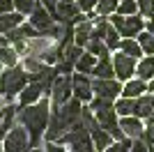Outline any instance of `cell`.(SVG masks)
I'll return each instance as SVG.
<instances>
[{
    "mask_svg": "<svg viewBox=\"0 0 154 152\" xmlns=\"http://www.w3.org/2000/svg\"><path fill=\"white\" fill-rule=\"evenodd\" d=\"M16 120L28 129V134H30V145L37 147L42 134L48 129V120H51V101H48V99H39L37 104L21 106L19 113H16Z\"/></svg>",
    "mask_w": 154,
    "mask_h": 152,
    "instance_id": "obj_1",
    "label": "cell"
},
{
    "mask_svg": "<svg viewBox=\"0 0 154 152\" xmlns=\"http://www.w3.org/2000/svg\"><path fill=\"white\" fill-rule=\"evenodd\" d=\"M83 101L81 99H69L64 106L60 108H53L51 113V120H48V129H46V138L51 141H58L60 136H64L67 131H71V127L76 125L81 120V115H83V106H81Z\"/></svg>",
    "mask_w": 154,
    "mask_h": 152,
    "instance_id": "obj_2",
    "label": "cell"
},
{
    "mask_svg": "<svg viewBox=\"0 0 154 152\" xmlns=\"http://www.w3.org/2000/svg\"><path fill=\"white\" fill-rule=\"evenodd\" d=\"M28 81H30V76L26 74V69L9 67V69L2 71V76H0V92H2V97H5L7 101H12V97L23 92Z\"/></svg>",
    "mask_w": 154,
    "mask_h": 152,
    "instance_id": "obj_3",
    "label": "cell"
},
{
    "mask_svg": "<svg viewBox=\"0 0 154 152\" xmlns=\"http://www.w3.org/2000/svg\"><path fill=\"white\" fill-rule=\"evenodd\" d=\"M71 95H74V76H69V74L58 76L55 83H53V88H51V104H53V108L64 106V104L71 99Z\"/></svg>",
    "mask_w": 154,
    "mask_h": 152,
    "instance_id": "obj_4",
    "label": "cell"
},
{
    "mask_svg": "<svg viewBox=\"0 0 154 152\" xmlns=\"http://www.w3.org/2000/svg\"><path fill=\"white\" fill-rule=\"evenodd\" d=\"M94 118H97V122L101 125V129H106V131H108L115 141L127 138V136H124V131L120 129V122H117V111H115V106H110V108H101V111H94Z\"/></svg>",
    "mask_w": 154,
    "mask_h": 152,
    "instance_id": "obj_5",
    "label": "cell"
},
{
    "mask_svg": "<svg viewBox=\"0 0 154 152\" xmlns=\"http://www.w3.org/2000/svg\"><path fill=\"white\" fill-rule=\"evenodd\" d=\"M2 147H5V152H28V147H32L28 129L23 125H16L12 131L5 136V145Z\"/></svg>",
    "mask_w": 154,
    "mask_h": 152,
    "instance_id": "obj_6",
    "label": "cell"
},
{
    "mask_svg": "<svg viewBox=\"0 0 154 152\" xmlns=\"http://www.w3.org/2000/svg\"><path fill=\"white\" fill-rule=\"evenodd\" d=\"M110 23L117 28V32H120L122 37H136V35H140L143 28H145V23H143V19L138 16V14H134V16L115 14V16L110 19Z\"/></svg>",
    "mask_w": 154,
    "mask_h": 152,
    "instance_id": "obj_7",
    "label": "cell"
},
{
    "mask_svg": "<svg viewBox=\"0 0 154 152\" xmlns=\"http://www.w3.org/2000/svg\"><path fill=\"white\" fill-rule=\"evenodd\" d=\"M113 67H115V78L117 81H131V76L136 74V58H131V55H127V53H115L113 55Z\"/></svg>",
    "mask_w": 154,
    "mask_h": 152,
    "instance_id": "obj_8",
    "label": "cell"
},
{
    "mask_svg": "<svg viewBox=\"0 0 154 152\" xmlns=\"http://www.w3.org/2000/svg\"><path fill=\"white\" fill-rule=\"evenodd\" d=\"M92 90H94L97 97H103V99H110V101H115L122 95V85L115 78H94L92 81Z\"/></svg>",
    "mask_w": 154,
    "mask_h": 152,
    "instance_id": "obj_9",
    "label": "cell"
},
{
    "mask_svg": "<svg viewBox=\"0 0 154 152\" xmlns=\"http://www.w3.org/2000/svg\"><path fill=\"white\" fill-rule=\"evenodd\" d=\"M74 97H76V99H81L83 104H85V101H92V99H94L92 81H90L85 74H81V71L74 76Z\"/></svg>",
    "mask_w": 154,
    "mask_h": 152,
    "instance_id": "obj_10",
    "label": "cell"
},
{
    "mask_svg": "<svg viewBox=\"0 0 154 152\" xmlns=\"http://www.w3.org/2000/svg\"><path fill=\"white\" fill-rule=\"evenodd\" d=\"M120 129H122L124 136L131 138V141L143 138V131H145L140 118H136V115H127V118H122V120H120Z\"/></svg>",
    "mask_w": 154,
    "mask_h": 152,
    "instance_id": "obj_11",
    "label": "cell"
},
{
    "mask_svg": "<svg viewBox=\"0 0 154 152\" xmlns=\"http://www.w3.org/2000/svg\"><path fill=\"white\" fill-rule=\"evenodd\" d=\"M90 134H92V143H94L97 152H106L110 145H113V143H115V138H113V136H110L106 129H101V125L92 127Z\"/></svg>",
    "mask_w": 154,
    "mask_h": 152,
    "instance_id": "obj_12",
    "label": "cell"
},
{
    "mask_svg": "<svg viewBox=\"0 0 154 152\" xmlns=\"http://www.w3.org/2000/svg\"><path fill=\"white\" fill-rule=\"evenodd\" d=\"M42 92H46L44 85L37 81H30V85L28 88H23V92H21V106H30V104H37L39 99H42Z\"/></svg>",
    "mask_w": 154,
    "mask_h": 152,
    "instance_id": "obj_13",
    "label": "cell"
},
{
    "mask_svg": "<svg viewBox=\"0 0 154 152\" xmlns=\"http://www.w3.org/2000/svg\"><path fill=\"white\" fill-rule=\"evenodd\" d=\"M147 90V81H143V78H136V81H127L122 88V97H129V99H138L143 97Z\"/></svg>",
    "mask_w": 154,
    "mask_h": 152,
    "instance_id": "obj_14",
    "label": "cell"
},
{
    "mask_svg": "<svg viewBox=\"0 0 154 152\" xmlns=\"http://www.w3.org/2000/svg\"><path fill=\"white\" fill-rule=\"evenodd\" d=\"M92 74H94V78H115L113 60H110V58H99V62L94 65Z\"/></svg>",
    "mask_w": 154,
    "mask_h": 152,
    "instance_id": "obj_15",
    "label": "cell"
},
{
    "mask_svg": "<svg viewBox=\"0 0 154 152\" xmlns=\"http://www.w3.org/2000/svg\"><path fill=\"white\" fill-rule=\"evenodd\" d=\"M92 30H94V25H92L90 21H81V23L76 25V30H74V42H76L78 46H85L92 37Z\"/></svg>",
    "mask_w": 154,
    "mask_h": 152,
    "instance_id": "obj_16",
    "label": "cell"
},
{
    "mask_svg": "<svg viewBox=\"0 0 154 152\" xmlns=\"http://www.w3.org/2000/svg\"><path fill=\"white\" fill-rule=\"evenodd\" d=\"M21 23H23V14L21 12H16V14H12V12L0 14V32H9V30H14V28H19Z\"/></svg>",
    "mask_w": 154,
    "mask_h": 152,
    "instance_id": "obj_17",
    "label": "cell"
},
{
    "mask_svg": "<svg viewBox=\"0 0 154 152\" xmlns=\"http://www.w3.org/2000/svg\"><path fill=\"white\" fill-rule=\"evenodd\" d=\"M154 113V104H152V95H143V97H138L136 99V111H134V115L136 118H147V115H152Z\"/></svg>",
    "mask_w": 154,
    "mask_h": 152,
    "instance_id": "obj_18",
    "label": "cell"
},
{
    "mask_svg": "<svg viewBox=\"0 0 154 152\" xmlns=\"http://www.w3.org/2000/svg\"><path fill=\"white\" fill-rule=\"evenodd\" d=\"M136 74H138V78H143V81H152L154 78V55L143 58L140 62H138V67H136Z\"/></svg>",
    "mask_w": 154,
    "mask_h": 152,
    "instance_id": "obj_19",
    "label": "cell"
},
{
    "mask_svg": "<svg viewBox=\"0 0 154 152\" xmlns=\"http://www.w3.org/2000/svg\"><path fill=\"white\" fill-rule=\"evenodd\" d=\"M120 51L127 53V55H131V58H140L143 55L140 44H138V39H134V37H124L122 42H120Z\"/></svg>",
    "mask_w": 154,
    "mask_h": 152,
    "instance_id": "obj_20",
    "label": "cell"
},
{
    "mask_svg": "<svg viewBox=\"0 0 154 152\" xmlns=\"http://www.w3.org/2000/svg\"><path fill=\"white\" fill-rule=\"evenodd\" d=\"M85 49H88V53H92V55H97V58H110L108 55V46H106L103 39H94L92 37L90 42L85 44Z\"/></svg>",
    "mask_w": 154,
    "mask_h": 152,
    "instance_id": "obj_21",
    "label": "cell"
},
{
    "mask_svg": "<svg viewBox=\"0 0 154 152\" xmlns=\"http://www.w3.org/2000/svg\"><path fill=\"white\" fill-rule=\"evenodd\" d=\"M94 65H97V55H92V53H88V51H85L83 55L78 58V62H76V69L81 71V74H92Z\"/></svg>",
    "mask_w": 154,
    "mask_h": 152,
    "instance_id": "obj_22",
    "label": "cell"
},
{
    "mask_svg": "<svg viewBox=\"0 0 154 152\" xmlns=\"http://www.w3.org/2000/svg\"><path fill=\"white\" fill-rule=\"evenodd\" d=\"M115 111H117V115H122V118H127V115H134V111H136V99H129V97L117 99Z\"/></svg>",
    "mask_w": 154,
    "mask_h": 152,
    "instance_id": "obj_23",
    "label": "cell"
},
{
    "mask_svg": "<svg viewBox=\"0 0 154 152\" xmlns=\"http://www.w3.org/2000/svg\"><path fill=\"white\" fill-rule=\"evenodd\" d=\"M117 5H120L117 0H99L94 9H97L99 16H110L113 12H117Z\"/></svg>",
    "mask_w": 154,
    "mask_h": 152,
    "instance_id": "obj_24",
    "label": "cell"
},
{
    "mask_svg": "<svg viewBox=\"0 0 154 152\" xmlns=\"http://www.w3.org/2000/svg\"><path fill=\"white\" fill-rule=\"evenodd\" d=\"M138 44H140L143 53H147V55H154V35L152 32H140L138 35Z\"/></svg>",
    "mask_w": 154,
    "mask_h": 152,
    "instance_id": "obj_25",
    "label": "cell"
},
{
    "mask_svg": "<svg viewBox=\"0 0 154 152\" xmlns=\"http://www.w3.org/2000/svg\"><path fill=\"white\" fill-rule=\"evenodd\" d=\"M103 42H106V46H108V49H120V32H117V28H115L113 23H108V30H106Z\"/></svg>",
    "mask_w": 154,
    "mask_h": 152,
    "instance_id": "obj_26",
    "label": "cell"
},
{
    "mask_svg": "<svg viewBox=\"0 0 154 152\" xmlns=\"http://www.w3.org/2000/svg\"><path fill=\"white\" fill-rule=\"evenodd\" d=\"M136 12H138V0H120L117 14H122V16H134Z\"/></svg>",
    "mask_w": 154,
    "mask_h": 152,
    "instance_id": "obj_27",
    "label": "cell"
},
{
    "mask_svg": "<svg viewBox=\"0 0 154 152\" xmlns=\"http://www.w3.org/2000/svg\"><path fill=\"white\" fill-rule=\"evenodd\" d=\"M16 51L14 49H9V46H2L0 49V62L2 65H7V67H16Z\"/></svg>",
    "mask_w": 154,
    "mask_h": 152,
    "instance_id": "obj_28",
    "label": "cell"
},
{
    "mask_svg": "<svg viewBox=\"0 0 154 152\" xmlns=\"http://www.w3.org/2000/svg\"><path fill=\"white\" fill-rule=\"evenodd\" d=\"M39 0H14V7H16V12L21 14H32L37 9Z\"/></svg>",
    "mask_w": 154,
    "mask_h": 152,
    "instance_id": "obj_29",
    "label": "cell"
},
{
    "mask_svg": "<svg viewBox=\"0 0 154 152\" xmlns=\"http://www.w3.org/2000/svg\"><path fill=\"white\" fill-rule=\"evenodd\" d=\"M106 152H131V138L115 141V143H113V145H110Z\"/></svg>",
    "mask_w": 154,
    "mask_h": 152,
    "instance_id": "obj_30",
    "label": "cell"
},
{
    "mask_svg": "<svg viewBox=\"0 0 154 152\" xmlns=\"http://www.w3.org/2000/svg\"><path fill=\"white\" fill-rule=\"evenodd\" d=\"M113 106V101L110 99H103V97H94V99L90 101V108L92 111H101V108H110Z\"/></svg>",
    "mask_w": 154,
    "mask_h": 152,
    "instance_id": "obj_31",
    "label": "cell"
},
{
    "mask_svg": "<svg viewBox=\"0 0 154 152\" xmlns=\"http://www.w3.org/2000/svg\"><path fill=\"white\" fill-rule=\"evenodd\" d=\"M131 152H149V145L143 138H136L131 141Z\"/></svg>",
    "mask_w": 154,
    "mask_h": 152,
    "instance_id": "obj_32",
    "label": "cell"
},
{
    "mask_svg": "<svg viewBox=\"0 0 154 152\" xmlns=\"http://www.w3.org/2000/svg\"><path fill=\"white\" fill-rule=\"evenodd\" d=\"M143 141H145L149 147H154V125L145 127V131H143Z\"/></svg>",
    "mask_w": 154,
    "mask_h": 152,
    "instance_id": "obj_33",
    "label": "cell"
},
{
    "mask_svg": "<svg viewBox=\"0 0 154 152\" xmlns=\"http://www.w3.org/2000/svg\"><path fill=\"white\" fill-rule=\"evenodd\" d=\"M97 2L99 0H78V7H81V12H90L97 7Z\"/></svg>",
    "mask_w": 154,
    "mask_h": 152,
    "instance_id": "obj_34",
    "label": "cell"
},
{
    "mask_svg": "<svg viewBox=\"0 0 154 152\" xmlns=\"http://www.w3.org/2000/svg\"><path fill=\"white\" fill-rule=\"evenodd\" d=\"M14 7V0H0V14H7Z\"/></svg>",
    "mask_w": 154,
    "mask_h": 152,
    "instance_id": "obj_35",
    "label": "cell"
},
{
    "mask_svg": "<svg viewBox=\"0 0 154 152\" xmlns=\"http://www.w3.org/2000/svg\"><path fill=\"white\" fill-rule=\"evenodd\" d=\"M46 152H64V150L60 145H55V143H48V145H46Z\"/></svg>",
    "mask_w": 154,
    "mask_h": 152,
    "instance_id": "obj_36",
    "label": "cell"
},
{
    "mask_svg": "<svg viewBox=\"0 0 154 152\" xmlns=\"http://www.w3.org/2000/svg\"><path fill=\"white\" fill-rule=\"evenodd\" d=\"M145 25H147V32H152V35H154V16H152V19H149Z\"/></svg>",
    "mask_w": 154,
    "mask_h": 152,
    "instance_id": "obj_37",
    "label": "cell"
},
{
    "mask_svg": "<svg viewBox=\"0 0 154 152\" xmlns=\"http://www.w3.org/2000/svg\"><path fill=\"white\" fill-rule=\"evenodd\" d=\"M145 122H147V125H154V113L147 115V118H145Z\"/></svg>",
    "mask_w": 154,
    "mask_h": 152,
    "instance_id": "obj_38",
    "label": "cell"
},
{
    "mask_svg": "<svg viewBox=\"0 0 154 152\" xmlns=\"http://www.w3.org/2000/svg\"><path fill=\"white\" fill-rule=\"evenodd\" d=\"M2 46H7V37H2V35H0V49H2Z\"/></svg>",
    "mask_w": 154,
    "mask_h": 152,
    "instance_id": "obj_39",
    "label": "cell"
},
{
    "mask_svg": "<svg viewBox=\"0 0 154 152\" xmlns=\"http://www.w3.org/2000/svg\"><path fill=\"white\" fill-rule=\"evenodd\" d=\"M147 90H149V92H154V78H152V81L147 83Z\"/></svg>",
    "mask_w": 154,
    "mask_h": 152,
    "instance_id": "obj_40",
    "label": "cell"
},
{
    "mask_svg": "<svg viewBox=\"0 0 154 152\" xmlns=\"http://www.w3.org/2000/svg\"><path fill=\"white\" fill-rule=\"evenodd\" d=\"M152 104H154V92H152Z\"/></svg>",
    "mask_w": 154,
    "mask_h": 152,
    "instance_id": "obj_41",
    "label": "cell"
},
{
    "mask_svg": "<svg viewBox=\"0 0 154 152\" xmlns=\"http://www.w3.org/2000/svg\"><path fill=\"white\" fill-rule=\"evenodd\" d=\"M64 2H74V0H64Z\"/></svg>",
    "mask_w": 154,
    "mask_h": 152,
    "instance_id": "obj_42",
    "label": "cell"
},
{
    "mask_svg": "<svg viewBox=\"0 0 154 152\" xmlns=\"http://www.w3.org/2000/svg\"><path fill=\"white\" fill-rule=\"evenodd\" d=\"M0 76H2V71H0Z\"/></svg>",
    "mask_w": 154,
    "mask_h": 152,
    "instance_id": "obj_43",
    "label": "cell"
}]
</instances>
